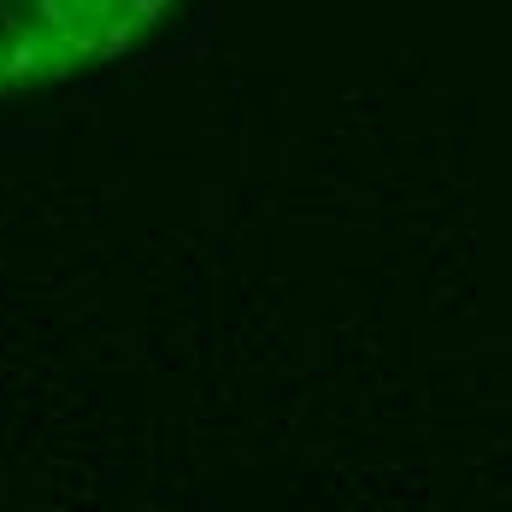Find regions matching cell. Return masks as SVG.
Segmentation results:
<instances>
[{
    "mask_svg": "<svg viewBox=\"0 0 512 512\" xmlns=\"http://www.w3.org/2000/svg\"><path fill=\"white\" fill-rule=\"evenodd\" d=\"M165 12L171 0H0V95L136 53Z\"/></svg>",
    "mask_w": 512,
    "mask_h": 512,
    "instance_id": "1",
    "label": "cell"
}]
</instances>
